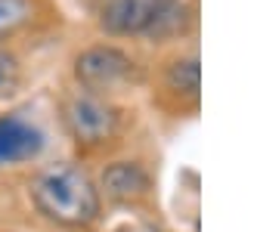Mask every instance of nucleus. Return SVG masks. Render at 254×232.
<instances>
[{
	"label": "nucleus",
	"instance_id": "4",
	"mask_svg": "<svg viewBox=\"0 0 254 232\" xmlns=\"http://www.w3.org/2000/svg\"><path fill=\"white\" fill-rule=\"evenodd\" d=\"M168 0H106L103 25L112 34H146Z\"/></svg>",
	"mask_w": 254,
	"mask_h": 232
},
{
	"label": "nucleus",
	"instance_id": "9",
	"mask_svg": "<svg viewBox=\"0 0 254 232\" xmlns=\"http://www.w3.org/2000/svg\"><path fill=\"white\" fill-rule=\"evenodd\" d=\"M28 16H31L28 0H0V34L16 31Z\"/></svg>",
	"mask_w": 254,
	"mask_h": 232
},
{
	"label": "nucleus",
	"instance_id": "1",
	"mask_svg": "<svg viewBox=\"0 0 254 232\" xmlns=\"http://www.w3.org/2000/svg\"><path fill=\"white\" fill-rule=\"evenodd\" d=\"M31 198L34 208L47 220L59 226L78 229L90 226L99 217V192L90 183V176L71 164L50 167L31 183Z\"/></svg>",
	"mask_w": 254,
	"mask_h": 232
},
{
	"label": "nucleus",
	"instance_id": "6",
	"mask_svg": "<svg viewBox=\"0 0 254 232\" xmlns=\"http://www.w3.org/2000/svg\"><path fill=\"white\" fill-rule=\"evenodd\" d=\"M103 192L112 201H133L149 192V174L133 161L109 164L103 174Z\"/></svg>",
	"mask_w": 254,
	"mask_h": 232
},
{
	"label": "nucleus",
	"instance_id": "7",
	"mask_svg": "<svg viewBox=\"0 0 254 232\" xmlns=\"http://www.w3.org/2000/svg\"><path fill=\"white\" fill-rule=\"evenodd\" d=\"M189 22V6L183 0H168V3L161 6V12L155 16V22L149 25V37H168V34H177L183 31Z\"/></svg>",
	"mask_w": 254,
	"mask_h": 232
},
{
	"label": "nucleus",
	"instance_id": "11",
	"mask_svg": "<svg viewBox=\"0 0 254 232\" xmlns=\"http://www.w3.org/2000/svg\"><path fill=\"white\" fill-rule=\"evenodd\" d=\"M115 232H158L155 226H146V223H133V226H121Z\"/></svg>",
	"mask_w": 254,
	"mask_h": 232
},
{
	"label": "nucleus",
	"instance_id": "5",
	"mask_svg": "<svg viewBox=\"0 0 254 232\" xmlns=\"http://www.w3.org/2000/svg\"><path fill=\"white\" fill-rule=\"evenodd\" d=\"M44 146V136L37 127L22 118H0V164H16L25 158H34Z\"/></svg>",
	"mask_w": 254,
	"mask_h": 232
},
{
	"label": "nucleus",
	"instance_id": "8",
	"mask_svg": "<svg viewBox=\"0 0 254 232\" xmlns=\"http://www.w3.org/2000/svg\"><path fill=\"white\" fill-rule=\"evenodd\" d=\"M168 81H171L174 90H180V93H186V96H195V93H198V81H201L198 62H195V59H180V62H174L171 71H168Z\"/></svg>",
	"mask_w": 254,
	"mask_h": 232
},
{
	"label": "nucleus",
	"instance_id": "2",
	"mask_svg": "<svg viewBox=\"0 0 254 232\" xmlns=\"http://www.w3.org/2000/svg\"><path fill=\"white\" fill-rule=\"evenodd\" d=\"M65 124L71 136L84 146H99L115 133L118 115L112 106H106L96 96H74L65 106Z\"/></svg>",
	"mask_w": 254,
	"mask_h": 232
},
{
	"label": "nucleus",
	"instance_id": "3",
	"mask_svg": "<svg viewBox=\"0 0 254 232\" xmlns=\"http://www.w3.org/2000/svg\"><path fill=\"white\" fill-rule=\"evenodd\" d=\"M74 71H78L81 84L93 87V90H109V87H118L121 81L130 77L133 62L115 47H93L78 56Z\"/></svg>",
	"mask_w": 254,
	"mask_h": 232
},
{
	"label": "nucleus",
	"instance_id": "10",
	"mask_svg": "<svg viewBox=\"0 0 254 232\" xmlns=\"http://www.w3.org/2000/svg\"><path fill=\"white\" fill-rule=\"evenodd\" d=\"M16 87H19V62L6 50H0V96L16 93Z\"/></svg>",
	"mask_w": 254,
	"mask_h": 232
}]
</instances>
